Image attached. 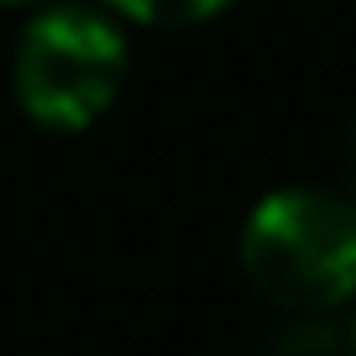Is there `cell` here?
I'll return each instance as SVG.
<instances>
[{
    "label": "cell",
    "instance_id": "6da1fadb",
    "mask_svg": "<svg viewBox=\"0 0 356 356\" xmlns=\"http://www.w3.org/2000/svg\"><path fill=\"white\" fill-rule=\"evenodd\" d=\"M241 278L293 320H325L356 299V204L341 184H283L246 210Z\"/></svg>",
    "mask_w": 356,
    "mask_h": 356
},
{
    "label": "cell",
    "instance_id": "7a4b0ae2",
    "mask_svg": "<svg viewBox=\"0 0 356 356\" xmlns=\"http://www.w3.org/2000/svg\"><path fill=\"white\" fill-rule=\"evenodd\" d=\"M131 74L126 22L100 0H47L26 16L11 53L16 111L53 136L89 131L105 121Z\"/></svg>",
    "mask_w": 356,
    "mask_h": 356
},
{
    "label": "cell",
    "instance_id": "3957f363",
    "mask_svg": "<svg viewBox=\"0 0 356 356\" xmlns=\"http://www.w3.org/2000/svg\"><path fill=\"white\" fill-rule=\"evenodd\" d=\"M105 11H115L131 26H152V32H189L215 16H225L236 0H100Z\"/></svg>",
    "mask_w": 356,
    "mask_h": 356
},
{
    "label": "cell",
    "instance_id": "277c9868",
    "mask_svg": "<svg viewBox=\"0 0 356 356\" xmlns=\"http://www.w3.org/2000/svg\"><path fill=\"white\" fill-rule=\"evenodd\" d=\"M341 189H346V200L356 204V115H351V126H346V136H341Z\"/></svg>",
    "mask_w": 356,
    "mask_h": 356
},
{
    "label": "cell",
    "instance_id": "5b68a950",
    "mask_svg": "<svg viewBox=\"0 0 356 356\" xmlns=\"http://www.w3.org/2000/svg\"><path fill=\"white\" fill-rule=\"evenodd\" d=\"M37 6H47V0H0V11H37Z\"/></svg>",
    "mask_w": 356,
    "mask_h": 356
}]
</instances>
